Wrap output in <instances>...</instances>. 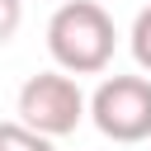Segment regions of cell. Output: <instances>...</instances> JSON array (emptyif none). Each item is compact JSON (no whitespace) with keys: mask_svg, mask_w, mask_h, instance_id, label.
I'll return each instance as SVG.
<instances>
[{"mask_svg":"<svg viewBox=\"0 0 151 151\" xmlns=\"http://www.w3.org/2000/svg\"><path fill=\"white\" fill-rule=\"evenodd\" d=\"M118 28L99 0H66L47 19V52L66 76H99L113 61Z\"/></svg>","mask_w":151,"mask_h":151,"instance_id":"obj_1","label":"cell"},{"mask_svg":"<svg viewBox=\"0 0 151 151\" xmlns=\"http://www.w3.org/2000/svg\"><path fill=\"white\" fill-rule=\"evenodd\" d=\"M85 113H90V99L76 85V76H66V71H38L19 85V123H28L33 132H42L52 142L76 132L85 123Z\"/></svg>","mask_w":151,"mask_h":151,"instance_id":"obj_2","label":"cell"},{"mask_svg":"<svg viewBox=\"0 0 151 151\" xmlns=\"http://www.w3.org/2000/svg\"><path fill=\"white\" fill-rule=\"evenodd\" d=\"M90 118L109 142L151 137V76H109L90 94Z\"/></svg>","mask_w":151,"mask_h":151,"instance_id":"obj_3","label":"cell"},{"mask_svg":"<svg viewBox=\"0 0 151 151\" xmlns=\"http://www.w3.org/2000/svg\"><path fill=\"white\" fill-rule=\"evenodd\" d=\"M0 151H52V137H42L14 118V123H0Z\"/></svg>","mask_w":151,"mask_h":151,"instance_id":"obj_4","label":"cell"},{"mask_svg":"<svg viewBox=\"0 0 151 151\" xmlns=\"http://www.w3.org/2000/svg\"><path fill=\"white\" fill-rule=\"evenodd\" d=\"M127 42H132V57H137V66L151 76V5L132 19V33H127Z\"/></svg>","mask_w":151,"mask_h":151,"instance_id":"obj_5","label":"cell"},{"mask_svg":"<svg viewBox=\"0 0 151 151\" xmlns=\"http://www.w3.org/2000/svg\"><path fill=\"white\" fill-rule=\"evenodd\" d=\"M19 24H24V0H0V47L19 33Z\"/></svg>","mask_w":151,"mask_h":151,"instance_id":"obj_6","label":"cell"}]
</instances>
